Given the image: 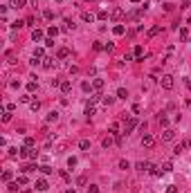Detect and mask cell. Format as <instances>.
<instances>
[{"instance_id":"obj_10","label":"cell","mask_w":191,"mask_h":193,"mask_svg":"<svg viewBox=\"0 0 191 193\" xmlns=\"http://www.w3.org/2000/svg\"><path fill=\"white\" fill-rule=\"evenodd\" d=\"M162 139H164V142H171V139H173V130H171V128H166V130L162 132Z\"/></svg>"},{"instance_id":"obj_27","label":"cell","mask_w":191,"mask_h":193,"mask_svg":"<svg viewBox=\"0 0 191 193\" xmlns=\"http://www.w3.org/2000/svg\"><path fill=\"white\" fill-rule=\"evenodd\" d=\"M117 96H119V99H126V96H128V92H126L124 88H119V90H117Z\"/></svg>"},{"instance_id":"obj_16","label":"cell","mask_w":191,"mask_h":193,"mask_svg":"<svg viewBox=\"0 0 191 193\" xmlns=\"http://www.w3.org/2000/svg\"><path fill=\"white\" fill-rule=\"evenodd\" d=\"M61 90H63V92L68 94V92L72 90V83H70V81H63V83H61Z\"/></svg>"},{"instance_id":"obj_39","label":"cell","mask_w":191,"mask_h":193,"mask_svg":"<svg viewBox=\"0 0 191 193\" xmlns=\"http://www.w3.org/2000/svg\"><path fill=\"white\" fill-rule=\"evenodd\" d=\"M97 101H99V94H92V96H90V101H88V103H92V106H95Z\"/></svg>"},{"instance_id":"obj_30","label":"cell","mask_w":191,"mask_h":193,"mask_svg":"<svg viewBox=\"0 0 191 193\" xmlns=\"http://www.w3.org/2000/svg\"><path fill=\"white\" fill-rule=\"evenodd\" d=\"M27 182H29V180H27L25 175H20V178H18V184H20V186H27Z\"/></svg>"},{"instance_id":"obj_41","label":"cell","mask_w":191,"mask_h":193,"mask_svg":"<svg viewBox=\"0 0 191 193\" xmlns=\"http://www.w3.org/2000/svg\"><path fill=\"white\" fill-rule=\"evenodd\" d=\"M88 189H90V193H99V186H95V184H90Z\"/></svg>"},{"instance_id":"obj_26","label":"cell","mask_w":191,"mask_h":193,"mask_svg":"<svg viewBox=\"0 0 191 193\" xmlns=\"http://www.w3.org/2000/svg\"><path fill=\"white\" fill-rule=\"evenodd\" d=\"M27 5V0H16V2H11V7H16V9H18V7H25Z\"/></svg>"},{"instance_id":"obj_21","label":"cell","mask_w":191,"mask_h":193,"mask_svg":"<svg viewBox=\"0 0 191 193\" xmlns=\"http://www.w3.org/2000/svg\"><path fill=\"white\" fill-rule=\"evenodd\" d=\"M52 171H54V168H52V166H47V164H43V166H40V173H43V175H50Z\"/></svg>"},{"instance_id":"obj_8","label":"cell","mask_w":191,"mask_h":193,"mask_svg":"<svg viewBox=\"0 0 191 193\" xmlns=\"http://www.w3.org/2000/svg\"><path fill=\"white\" fill-rule=\"evenodd\" d=\"M142 14H144V9H137V11H131V14L126 16V18H131V20H140Z\"/></svg>"},{"instance_id":"obj_4","label":"cell","mask_w":191,"mask_h":193,"mask_svg":"<svg viewBox=\"0 0 191 193\" xmlns=\"http://www.w3.org/2000/svg\"><path fill=\"white\" fill-rule=\"evenodd\" d=\"M142 146L144 148H153L155 146V139H153L151 135H144V137H142Z\"/></svg>"},{"instance_id":"obj_12","label":"cell","mask_w":191,"mask_h":193,"mask_svg":"<svg viewBox=\"0 0 191 193\" xmlns=\"http://www.w3.org/2000/svg\"><path fill=\"white\" fill-rule=\"evenodd\" d=\"M56 56H59V58H68V56H70V50H68V47H61V50L56 52Z\"/></svg>"},{"instance_id":"obj_7","label":"cell","mask_w":191,"mask_h":193,"mask_svg":"<svg viewBox=\"0 0 191 193\" xmlns=\"http://www.w3.org/2000/svg\"><path fill=\"white\" fill-rule=\"evenodd\" d=\"M104 86H106V83H104V79H95V81H92V90H97V92H101V90H104Z\"/></svg>"},{"instance_id":"obj_14","label":"cell","mask_w":191,"mask_h":193,"mask_svg":"<svg viewBox=\"0 0 191 193\" xmlns=\"http://www.w3.org/2000/svg\"><path fill=\"white\" fill-rule=\"evenodd\" d=\"M124 25H115V27H112V34H115V36H121V34H124Z\"/></svg>"},{"instance_id":"obj_43","label":"cell","mask_w":191,"mask_h":193,"mask_svg":"<svg viewBox=\"0 0 191 193\" xmlns=\"http://www.w3.org/2000/svg\"><path fill=\"white\" fill-rule=\"evenodd\" d=\"M38 193H43V191H38Z\"/></svg>"},{"instance_id":"obj_2","label":"cell","mask_w":191,"mask_h":193,"mask_svg":"<svg viewBox=\"0 0 191 193\" xmlns=\"http://www.w3.org/2000/svg\"><path fill=\"white\" fill-rule=\"evenodd\" d=\"M135 126H137V119H135V117H131L128 121L124 124V132H126V135H128V132H133V130H135Z\"/></svg>"},{"instance_id":"obj_13","label":"cell","mask_w":191,"mask_h":193,"mask_svg":"<svg viewBox=\"0 0 191 193\" xmlns=\"http://www.w3.org/2000/svg\"><path fill=\"white\" fill-rule=\"evenodd\" d=\"M151 166H153L151 162H140V164H137V168H140V171H151Z\"/></svg>"},{"instance_id":"obj_28","label":"cell","mask_w":191,"mask_h":193,"mask_svg":"<svg viewBox=\"0 0 191 193\" xmlns=\"http://www.w3.org/2000/svg\"><path fill=\"white\" fill-rule=\"evenodd\" d=\"M32 171H36L34 164H27V166H23V173H32Z\"/></svg>"},{"instance_id":"obj_1","label":"cell","mask_w":191,"mask_h":193,"mask_svg":"<svg viewBox=\"0 0 191 193\" xmlns=\"http://www.w3.org/2000/svg\"><path fill=\"white\" fill-rule=\"evenodd\" d=\"M160 83H162V88H164V90H171V88H173V76L164 74V76L160 79Z\"/></svg>"},{"instance_id":"obj_31","label":"cell","mask_w":191,"mask_h":193,"mask_svg":"<svg viewBox=\"0 0 191 193\" xmlns=\"http://www.w3.org/2000/svg\"><path fill=\"white\" fill-rule=\"evenodd\" d=\"M9 180H11V171H5L2 173V182H9Z\"/></svg>"},{"instance_id":"obj_37","label":"cell","mask_w":191,"mask_h":193,"mask_svg":"<svg viewBox=\"0 0 191 193\" xmlns=\"http://www.w3.org/2000/svg\"><path fill=\"white\" fill-rule=\"evenodd\" d=\"M27 90L34 92V90H36V81H29V83H27Z\"/></svg>"},{"instance_id":"obj_20","label":"cell","mask_w":191,"mask_h":193,"mask_svg":"<svg viewBox=\"0 0 191 193\" xmlns=\"http://www.w3.org/2000/svg\"><path fill=\"white\" fill-rule=\"evenodd\" d=\"M32 38H34V41H40V38H43V31H40V29H34V31H32Z\"/></svg>"},{"instance_id":"obj_5","label":"cell","mask_w":191,"mask_h":193,"mask_svg":"<svg viewBox=\"0 0 191 193\" xmlns=\"http://www.w3.org/2000/svg\"><path fill=\"white\" fill-rule=\"evenodd\" d=\"M34 186L38 189V191H43V193H45L47 189H50V184H47V180H36V184H34Z\"/></svg>"},{"instance_id":"obj_17","label":"cell","mask_w":191,"mask_h":193,"mask_svg":"<svg viewBox=\"0 0 191 193\" xmlns=\"http://www.w3.org/2000/svg\"><path fill=\"white\" fill-rule=\"evenodd\" d=\"M157 34H160V25H155V27L148 29V38H153V36H157Z\"/></svg>"},{"instance_id":"obj_32","label":"cell","mask_w":191,"mask_h":193,"mask_svg":"<svg viewBox=\"0 0 191 193\" xmlns=\"http://www.w3.org/2000/svg\"><path fill=\"white\" fill-rule=\"evenodd\" d=\"M47 34H50V38H54V36L59 34V29H56V27H50V29H47Z\"/></svg>"},{"instance_id":"obj_34","label":"cell","mask_w":191,"mask_h":193,"mask_svg":"<svg viewBox=\"0 0 191 193\" xmlns=\"http://www.w3.org/2000/svg\"><path fill=\"white\" fill-rule=\"evenodd\" d=\"M166 193H178V186L176 184H169V186H166Z\"/></svg>"},{"instance_id":"obj_33","label":"cell","mask_w":191,"mask_h":193,"mask_svg":"<svg viewBox=\"0 0 191 193\" xmlns=\"http://www.w3.org/2000/svg\"><path fill=\"white\" fill-rule=\"evenodd\" d=\"M29 106H32V110H38V108H40V103L36 101V99H32V101H29Z\"/></svg>"},{"instance_id":"obj_22","label":"cell","mask_w":191,"mask_h":193,"mask_svg":"<svg viewBox=\"0 0 191 193\" xmlns=\"http://www.w3.org/2000/svg\"><path fill=\"white\" fill-rule=\"evenodd\" d=\"M169 171H173V164L171 162H164V164H162V173H169Z\"/></svg>"},{"instance_id":"obj_11","label":"cell","mask_w":191,"mask_h":193,"mask_svg":"<svg viewBox=\"0 0 191 193\" xmlns=\"http://www.w3.org/2000/svg\"><path fill=\"white\" fill-rule=\"evenodd\" d=\"M81 18H83L86 23H95L97 16H95V14H90V11H83V16H81Z\"/></svg>"},{"instance_id":"obj_19","label":"cell","mask_w":191,"mask_h":193,"mask_svg":"<svg viewBox=\"0 0 191 193\" xmlns=\"http://www.w3.org/2000/svg\"><path fill=\"white\" fill-rule=\"evenodd\" d=\"M56 119H59V112H54L52 110L50 115H47V124H52V121H56Z\"/></svg>"},{"instance_id":"obj_29","label":"cell","mask_w":191,"mask_h":193,"mask_svg":"<svg viewBox=\"0 0 191 193\" xmlns=\"http://www.w3.org/2000/svg\"><path fill=\"white\" fill-rule=\"evenodd\" d=\"M101 101H104V106H110V103L115 101V96H104V99H101Z\"/></svg>"},{"instance_id":"obj_35","label":"cell","mask_w":191,"mask_h":193,"mask_svg":"<svg viewBox=\"0 0 191 193\" xmlns=\"http://www.w3.org/2000/svg\"><path fill=\"white\" fill-rule=\"evenodd\" d=\"M97 18H99V20H106V18H108V11H99V14H97Z\"/></svg>"},{"instance_id":"obj_40","label":"cell","mask_w":191,"mask_h":193,"mask_svg":"<svg viewBox=\"0 0 191 193\" xmlns=\"http://www.w3.org/2000/svg\"><path fill=\"white\" fill-rule=\"evenodd\" d=\"M25 146L32 148V146H34V139H32V137H25Z\"/></svg>"},{"instance_id":"obj_24","label":"cell","mask_w":191,"mask_h":193,"mask_svg":"<svg viewBox=\"0 0 191 193\" xmlns=\"http://www.w3.org/2000/svg\"><path fill=\"white\" fill-rule=\"evenodd\" d=\"M187 146H189V144H187V142H184V144H178V146H176V151H173V153H176V155H180V153L184 151Z\"/></svg>"},{"instance_id":"obj_9","label":"cell","mask_w":191,"mask_h":193,"mask_svg":"<svg viewBox=\"0 0 191 193\" xmlns=\"http://www.w3.org/2000/svg\"><path fill=\"white\" fill-rule=\"evenodd\" d=\"M110 16H112V20H121V18L126 16V11H124V9H115Z\"/></svg>"},{"instance_id":"obj_18","label":"cell","mask_w":191,"mask_h":193,"mask_svg":"<svg viewBox=\"0 0 191 193\" xmlns=\"http://www.w3.org/2000/svg\"><path fill=\"white\" fill-rule=\"evenodd\" d=\"M180 41H182V43L189 41V29H180Z\"/></svg>"},{"instance_id":"obj_6","label":"cell","mask_w":191,"mask_h":193,"mask_svg":"<svg viewBox=\"0 0 191 193\" xmlns=\"http://www.w3.org/2000/svg\"><path fill=\"white\" fill-rule=\"evenodd\" d=\"M43 67H45V70H52V67H56V61L52 56H47V58H43Z\"/></svg>"},{"instance_id":"obj_36","label":"cell","mask_w":191,"mask_h":193,"mask_svg":"<svg viewBox=\"0 0 191 193\" xmlns=\"http://www.w3.org/2000/svg\"><path fill=\"white\" fill-rule=\"evenodd\" d=\"M119 168H124V171H126V168H131V164L126 162V159H121V162H119Z\"/></svg>"},{"instance_id":"obj_42","label":"cell","mask_w":191,"mask_h":193,"mask_svg":"<svg viewBox=\"0 0 191 193\" xmlns=\"http://www.w3.org/2000/svg\"><path fill=\"white\" fill-rule=\"evenodd\" d=\"M131 2H140V0H131Z\"/></svg>"},{"instance_id":"obj_3","label":"cell","mask_w":191,"mask_h":193,"mask_svg":"<svg viewBox=\"0 0 191 193\" xmlns=\"http://www.w3.org/2000/svg\"><path fill=\"white\" fill-rule=\"evenodd\" d=\"M20 155H23V157H29V159H36V151H32L29 146H23V148H20Z\"/></svg>"},{"instance_id":"obj_15","label":"cell","mask_w":191,"mask_h":193,"mask_svg":"<svg viewBox=\"0 0 191 193\" xmlns=\"http://www.w3.org/2000/svg\"><path fill=\"white\" fill-rule=\"evenodd\" d=\"M79 148H81V151H88V148H90V139H81V142H79Z\"/></svg>"},{"instance_id":"obj_25","label":"cell","mask_w":191,"mask_h":193,"mask_svg":"<svg viewBox=\"0 0 191 193\" xmlns=\"http://www.w3.org/2000/svg\"><path fill=\"white\" fill-rule=\"evenodd\" d=\"M86 115H88V117L95 115V106H92V103H88V106H86Z\"/></svg>"},{"instance_id":"obj_23","label":"cell","mask_w":191,"mask_h":193,"mask_svg":"<svg viewBox=\"0 0 191 193\" xmlns=\"http://www.w3.org/2000/svg\"><path fill=\"white\" fill-rule=\"evenodd\" d=\"M133 54H135L137 58H142V54H144V47H142V45H137L135 50H133Z\"/></svg>"},{"instance_id":"obj_38","label":"cell","mask_w":191,"mask_h":193,"mask_svg":"<svg viewBox=\"0 0 191 193\" xmlns=\"http://www.w3.org/2000/svg\"><path fill=\"white\" fill-rule=\"evenodd\" d=\"M20 101H23V103H29L32 96H29V94H23V96H20Z\"/></svg>"}]
</instances>
